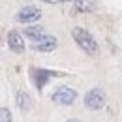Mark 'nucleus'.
<instances>
[{
    "instance_id": "f257e3e1",
    "label": "nucleus",
    "mask_w": 122,
    "mask_h": 122,
    "mask_svg": "<svg viewBox=\"0 0 122 122\" xmlns=\"http://www.w3.org/2000/svg\"><path fill=\"white\" fill-rule=\"evenodd\" d=\"M71 36H73V41L77 43V47H79L81 51H85L86 55L94 56V55L98 53V41L94 40V36H92L88 30L77 26V28L71 30Z\"/></svg>"
},
{
    "instance_id": "f03ea898",
    "label": "nucleus",
    "mask_w": 122,
    "mask_h": 122,
    "mask_svg": "<svg viewBox=\"0 0 122 122\" xmlns=\"http://www.w3.org/2000/svg\"><path fill=\"white\" fill-rule=\"evenodd\" d=\"M105 92L102 90V88H98V86H94L90 90L85 94V107H88L90 111H100V109H103L105 107Z\"/></svg>"
},
{
    "instance_id": "7ed1b4c3",
    "label": "nucleus",
    "mask_w": 122,
    "mask_h": 122,
    "mask_svg": "<svg viewBox=\"0 0 122 122\" xmlns=\"http://www.w3.org/2000/svg\"><path fill=\"white\" fill-rule=\"evenodd\" d=\"M51 100L56 103V105H71L77 100V92L71 86H58L56 90L53 92Z\"/></svg>"
},
{
    "instance_id": "20e7f679",
    "label": "nucleus",
    "mask_w": 122,
    "mask_h": 122,
    "mask_svg": "<svg viewBox=\"0 0 122 122\" xmlns=\"http://www.w3.org/2000/svg\"><path fill=\"white\" fill-rule=\"evenodd\" d=\"M55 75H58V73L56 71H51V70H41V68L40 70L38 68H32V71H30V77H32V81H34V85H36L38 90H41L49 83V79L55 77Z\"/></svg>"
},
{
    "instance_id": "39448f33",
    "label": "nucleus",
    "mask_w": 122,
    "mask_h": 122,
    "mask_svg": "<svg viewBox=\"0 0 122 122\" xmlns=\"http://www.w3.org/2000/svg\"><path fill=\"white\" fill-rule=\"evenodd\" d=\"M40 17H41L40 8H36V6H25L17 13V21L19 23H36V21H40Z\"/></svg>"
},
{
    "instance_id": "423d86ee",
    "label": "nucleus",
    "mask_w": 122,
    "mask_h": 122,
    "mask_svg": "<svg viewBox=\"0 0 122 122\" xmlns=\"http://www.w3.org/2000/svg\"><path fill=\"white\" fill-rule=\"evenodd\" d=\"M8 47H10V51H13L17 55H21V53H25V40H23V36L19 34L17 30H10L8 32Z\"/></svg>"
},
{
    "instance_id": "0eeeda50",
    "label": "nucleus",
    "mask_w": 122,
    "mask_h": 122,
    "mask_svg": "<svg viewBox=\"0 0 122 122\" xmlns=\"http://www.w3.org/2000/svg\"><path fill=\"white\" fill-rule=\"evenodd\" d=\"M32 49L34 51H40V53H49V51H55L56 49V38L53 36H41L40 40H36L32 43Z\"/></svg>"
},
{
    "instance_id": "6e6552de",
    "label": "nucleus",
    "mask_w": 122,
    "mask_h": 122,
    "mask_svg": "<svg viewBox=\"0 0 122 122\" xmlns=\"http://www.w3.org/2000/svg\"><path fill=\"white\" fill-rule=\"evenodd\" d=\"M17 107H19L23 113H25V111H30L32 102H30L28 92H25V90H19V92H17Z\"/></svg>"
},
{
    "instance_id": "1a4fd4ad",
    "label": "nucleus",
    "mask_w": 122,
    "mask_h": 122,
    "mask_svg": "<svg viewBox=\"0 0 122 122\" xmlns=\"http://www.w3.org/2000/svg\"><path fill=\"white\" fill-rule=\"evenodd\" d=\"M25 36L32 40V41H36V40H40L41 36H45V30L41 28V26H28V28H25Z\"/></svg>"
},
{
    "instance_id": "9d476101",
    "label": "nucleus",
    "mask_w": 122,
    "mask_h": 122,
    "mask_svg": "<svg viewBox=\"0 0 122 122\" xmlns=\"http://www.w3.org/2000/svg\"><path fill=\"white\" fill-rule=\"evenodd\" d=\"M96 6L94 0H75V8L79 11H92Z\"/></svg>"
},
{
    "instance_id": "9b49d317",
    "label": "nucleus",
    "mask_w": 122,
    "mask_h": 122,
    "mask_svg": "<svg viewBox=\"0 0 122 122\" xmlns=\"http://www.w3.org/2000/svg\"><path fill=\"white\" fill-rule=\"evenodd\" d=\"M0 122H13L11 111L8 107H0Z\"/></svg>"
},
{
    "instance_id": "f8f14e48",
    "label": "nucleus",
    "mask_w": 122,
    "mask_h": 122,
    "mask_svg": "<svg viewBox=\"0 0 122 122\" xmlns=\"http://www.w3.org/2000/svg\"><path fill=\"white\" fill-rule=\"evenodd\" d=\"M45 4H62V2H68V0H43Z\"/></svg>"
},
{
    "instance_id": "ddd939ff",
    "label": "nucleus",
    "mask_w": 122,
    "mask_h": 122,
    "mask_svg": "<svg viewBox=\"0 0 122 122\" xmlns=\"http://www.w3.org/2000/svg\"><path fill=\"white\" fill-rule=\"evenodd\" d=\"M68 122H81V120H77V118H70Z\"/></svg>"
}]
</instances>
